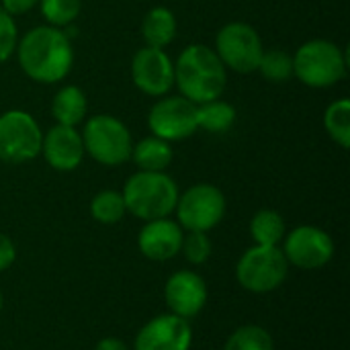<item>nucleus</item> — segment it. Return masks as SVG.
Instances as JSON below:
<instances>
[{
  "instance_id": "nucleus-1",
  "label": "nucleus",
  "mask_w": 350,
  "mask_h": 350,
  "mask_svg": "<svg viewBox=\"0 0 350 350\" xmlns=\"http://www.w3.org/2000/svg\"><path fill=\"white\" fill-rule=\"evenodd\" d=\"M23 74L39 84L62 82L74 66L72 39L64 29L39 25L18 37L14 51Z\"/></svg>"
},
{
  "instance_id": "nucleus-2",
  "label": "nucleus",
  "mask_w": 350,
  "mask_h": 350,
  "mask_svg": "<svg viewBox=\"0 0 350 350\" xmlns=\"http://www.w3.org/2000/svg\"><path fill=\"white\" fill-rule=\"evenodd\" d=\"M226 84L228 70L209 45L191 43L174 59V86L195 105L219 98Z\"/></svg>"
},
{
  "instance_id": "nucleus-3",
  "label": "nucleus",
  "mask_w": 350,
  "mask_h": 350,
  "mask_svg": "<svg viewBox=\"0 0 350 350\" xmlns=\"http://www.w3.org/2000/svg\"><path fill=\"white\" fill-rule=\"evenodd\" d=\"M178 185L170 174L146 170L131 174L121 189L127 213L142 221L170 217L178 201Z\"/></svg>"
},
{
  "instance_id": "nucleus-4",
  "label": "nucleus",
  "mask_w": 350,
  "mask_h": 350,
  "mask_svg": "<svg viewBox=\"0 0 350 350\" xmlns=\"http://www.w3.org/2000/svg\"><path fill=\"white\" fill-rule=\"evenodd\" d=\"M347 70V51L330 39H310L293 53V76L310 88L336 86Z\"/></svg>"
},
{
  "instance_id": "nucleus-5",
  "label": "nucleus",
  "mask_w": 350,
  "mask_h": 350,
  "mask_svg": "<svg viewBox=\"0 0 350 350\" xmlns=\"http://www.w3.org/2000/svg\"><path fill=\"white\" fill-rule=\"evenodd\" d=\"M84 142V152L98 164L115 168L131 158L133 137L129 127L115 115L100 113L84 121L80 131Z\"/></svg>"
},
{
  "instance_id": "nucleus-6",
  "label": "nucleus",
  "mask_w": 350,
  "mask_h": 350,
  "mask_svg": "<svg viewBox=\"0 0 350 350\" xmlns=\"http://www.w3.org/2000/svg\"><path fill=\"white\" fill-rule=\"evenodd\" d=\"M289 275V262L281 246L254 244L242 252L236 262L238 285L254 295H267L277 291Z\"/></svg>"
},
{
  "instance_id": "nucleus-7",
  "label": "nucleus",
  "mask_w": 350,
  "mask_h": 350,
  "mask_svg": "<svg viewBox=\"0 0 350 350\" xmlns=\"http://www.w3.org/2000/svg\"><path fill=\"white\" fill-rule=\"evenodd\" d=\"M228 211L226 195L219 187L211 183H197L187 191L178 193L174 207L176 221L185 232H205L215 230Z\"/></svg>"
},
{
  "instance_id": "nucleus-8",
  "label": "nucleus",
  "mask_w": 350,
  "mask_h": 350,
  "mask_svg": "<svg viewBox=\"0 0 350 350\" xmlns=\"http://www.w3.org/2000/svg\"><path fill=\"white\" fill-rule=\"evenodd\" d=\"M43 131L37 119L23 109H10L0 115V162L27 164L41 156Z\"/></svg>"
},
{
  "instance_id": "nucleus-9",
  "label": "nucleus",
  "mask_w": 350,
  "mask_h": 350,
  "mask_svg": "<svg viewBox=\"0 0 350 350\" xmlns=\"http://www.w3.org/2000/svg\"><path fill=\"white\" fill-rule=\"evenodd\" d=\"M213 51L217 53L226 70H234L238 74H252L258 70L265 45L252 25L232 21L217 31Z\"/></svg>"
},
{
  "instance_id": "nucleus-10",
  "label": "nucleus",
  "mask_w": 350,
  "mask_h": 350,
  "mask_svg": "<svg viewBox=\"0 0 350 350\" xmlns=\"http://www.w3.org/2000/svg\"><path fill=\"white\" fill-rule=\"evenodd\" d=\"M281 250L289 267L301 271H318L332 262L336 246L326 230L304 224L285 234L281 242Z\"/></svg>"
},
{
  "instance_id": "nucleus-11",
  "label": "nucleus",
  "mask_w": 350,
  "mask_h": 350,
  "mask_svg": "<svg viewBox=\"0 0 350 350\" xmlns=\"http://www.w3.org/2000/svg\"><path fill=\"white\" fill-rule=\"evenodd\" d=\"M148 129L170 144L183 142L199 131L197 105L183 94H164L148 113Z\"/></svg>"
},
{
  "instance_id": "nucleus-12",
  "label": "nucleus",
  "mask_w": 350,
  "mask_h": 350,
  "mask_svg": "<svg viewBox=\"0 0 350 350\" xmlns=\"http://www.w3.org/2000/svg\"><path fill=\"white\" fill-rule=\"evenodd\" d=\"M131 82L139 92L154 98L170 94L174 86V59L166 49L144 45L131 57Z\"/></svg>"
},
{
  "instance_id": "nucleus-13",
  "label": "nucleus",
  "mask_w": 350,
  "mask_h": 350,
  "mask_svg": "<svg viewBox=\"0 0 350 350\" xmlns=\"http://www.w3.org/2000/svg\"><path fill=\"white\" fill-rule=\"evenodd\" d=\"M191 322L170 312L158 314L152 320H148L133 340V350H191Z\"/></svg>"
},
{
  "instance_id": "nucleus-14",
  "label": "nucleus",
  "mask_w": 350,
  "mask_h": 350,
  "mask_svg": "<svg viewBox=\"0 0 350 350\" xmlns=\"http://www.w3.org/2000/svg\"><path fill=\"white\" fill-rule=\"evenodd\" d=\"M209 289L205 279L195 271H176L164 283V304L170 314L193 320L207 306Z\"/></svg>"
},
{
  "instance_id": "nucleus-15",
  "label": "nucleus",
  "mask_w": 350,
  "mask_h": 350,
  "mask_svg": "<svg viewBox=\"0 0 350 350\" xmlns=\"http://www.w3.org/2000/svg\"><path fill=\"white\" fill-rule=\"evenodd\" d=\"M41 156L49 168L57 172H74L84 162V142L76 127L53 125L43 131Z\"/></svg>"
},
{
  "instance_id": "nucleus-16",
  "label": "nucleus",
  "mask_w": 350,
  "mask_h": 350,
  "mask_svg": "<svg viewBox=\"0 0 350 350\" xmlns=\"http://www.w3.org/2000/svg\"><path fill=\"white\" fill-rule=\"evenodd\" d=\"M185 230L172 217L144 221L137 234V248L152 262H168L180 254Z\"/></svg>"
},
{
  "instance_id": "nucleus-17",
  "label": "nucleus",
  "mask_w": 350,
  "mask_h": 350,
  "mask_svg": "<svg viewBox=\"0 0 350 350\" xmlns=\"http://www.w3.org/2000/svg\"><path fill=\"white\" fill-rule=\"evenodd\" d=\"M88 115V96L76 84L62 86L51 100V117L57 125L76 127Z\"/></svg>"
},
{
  "instance_id": "nucleus-18",
  "label": "nucleus",
  "mask_w": 350,
  "mask_h": 350,
  "mask_svg": "<svg viewBox=\"0 0 350 350\" xmlns=\"http://www.w3.org/2000/svg\"><path fill=\"white\" fill-rule=\"evenodd\" d=\"M137 170L146 172H166V168L174 160V150L172 144L166 139H160L156 135H148L133 144L131 148V158H129Z\"/></svg>"
},
{
  "instance_id": "nucleus-19",
  "label": "nucleus",
  "mask_w": 350,
  "mask_h": 350,
  "mask_svg": "<svg viewBox=\"0 0 350 350\" xmlns=\"http://www.w3.org/2000/svg\"><path fill=\"white\" fill-rule=\"evenodd\" d=\"M176 31H178V23L168 6H154L144 14L142 37L146 45L166 49L176 39Z\"/></svg>"
},
{
  "instance_id": "nucleus-20",
  "label": "nucleus",
  "mask_w": 350,
  "mask_h": 350,
  "mask_svg": "<svg viewBox=\"0 0 350 350\" xmlns=\"http://www.w3.org/2000/svg\"><path fill=\"white\" fill-rule=\"evenodd\" d=\"M250 238L254 244L260 246H281L285 234H287V224L285 217L275 211V209H258L248 226Z\"/></svg>"
},
{
  "instance_id": "nucleus-21",
  "label": "nucleus",
  "mask_w": 350,
  "mask_h": 350,
  "mask_svg": "<svg viewBox=\"0 0 350 350\" xmlns=\"http://www.w3.org/2000/svg\"><path fill=\"white\" fill-rule=\"evenodd\" d=\"M236 117V107L228 100H221V96L197 105L199 129H205L207 133H228L234 127Z\"/></svg>"
},
{
  "instance_id": "nucleus-22",
  "label": "nucleus",
  "mask_w": 350,
  "mask_h": 350,
  "mask_svg": "<svg viewBox=\"0 0 350 350\" xmlns=\"http://www.w3.org/2000/svg\"><path fill=\"white\" fill-rule=\"evenodd\" d=\"M88 209H90L92 219L100 226H117L127 215L123 195H121V191H115V189L98 191L90 199Z\"/></svg>"
},
{
  "instance_id": "nucleus-23",
  "label": "nucleus",
  "mask_w": 350,
  "mask_h": 350,
  "mask_svg": "<svg viewBox=\"0 0 350 350\" xmlns=\"http://www.w3.org/2000/svg\"><path fill=\"white\" fill-rule=\"evenodd\" d=\"M324 129L328 137L342 150L350 148V100H332L324 111Z\"/></svg>"
},
{
  "instance_id": "nucleus-24",
  "label": "nucleus",
  "mask_w": 350,
  "mask_h": 350,
  "mask_svg": "<svg viewBox=\"0 0 350 350\" xmlns=\"http://www.w3.org/2000/svg\"><path fill=\"white\" fill-rule=\"evenodd\" d=\"M224 350H275V340L267 328L244 324L228 336Z\"/></svg>"
},
{
  "instance_id": "nucleus-25",
  "label": "nucleus",
  "mask_w": 350,
  "mask_h": 350,
  "mask_svg": "<svg viewBox=\"0 0 350 350\" xmlns=\"http://www.w3.org/2000/svg\"><path fill=\"white\" fill-rule=\"evenodd\" d=\"M256 72L273 84H283L293 78V55L279 47L265 49Z\"/></svg>"
},
{
  "instance_id": "nucleus-26",
  "label": "nucleus",
  "mask_w": 350,
  "mask_h": 350,
  "mask_svg": "<svg viewBox=\"0 0 350 350\" xmlns=\"http://www.w3.org/2000/svg\"><path fill=\"white\" fill-rule=\"evenodd\" d=\"M37 6L41 10V16L45 18V25L66 29L78 18L82 10V0H39Z\"/></svg>"
},
{
  "instance_id": "nucleus-27",
  "label": "nucleus",
  "mask_w": 350,
  "mask_h": 350,
  "mask_svg": "<svg viewBox=\"0 0 350 350\" xmlns=\"http://www.w3.org/2000/svg\"><path fill=\"white\" fill-rule=\"evenodd\" d=\"M180 254L193 267L205 265L213 254V242H211L209 234H205V232H185Z\"/></svg>"
},
{
  "instance_id": "nucleus-28",
  "label": "nucleus",
  "mask_w": 350,
  "mask_h": 350,
  "mask_svg": "<svg viewBox=\"0 0 350 350\" xmlns=\"http://www.w3.org/2000/svg\"><path fill=\"white\" fill-rule=\"evenodd\" d=\"M18 43V27L14 16H10L2 6H0V64L8 62Z\"/></svg>"
},
{
  "instance_id": "nucleus-29",
  "label": "nucleus",
  "mask_w": 350,
  "mask_h": 350,
  "mask_svg": "<svg viewBox=\"0 0 350 350\" xmlns=\"http://www.w3.org/2000/svg\"><path fill=\"white\" fill-rule=\"evenodd\" d=\"M14 262H16V246L8 234L0 232V273L8 271Z\"/></svg>"
},
{
  "instance_id": "nucleus-30",
  "label": "nucleus",
  "mask_w": 350,
  "mask_h": 350,
  "mask_svg": "<svg viewBox=\"0 0 350 350\" xmlns=\"http://www.w3.org/2000/svg\"><path fill=\"white\" fill-rule=\"evenodd\" d=\"M39 4V0H0V6L10 14V16H21L29 10H33Z\"/></svg>"
},
{
  "instance_id": "nucleus-31",
  "label": "nucleus",
  "mask_w": 350,
  "mask_h": 350,
  "mask_svg": "<svg viewBox=\"0 0 350 350\" xmlns=\"http://www.w3.org/2000/svg\"><path fill=\"white\" fill-rule=\"evenodd\" d=\"M92 350H129V347L121 338H117V336H105V338H100L94 345Z\"/></svg>"
},
{
  "instance_id": "nucleus-32",
  "label": "nucleus",
  "mask_w": 350,
  "mask_h": 350,
  "mask_svg": "<svg viewBox=\"0 0 350 350\" xmlns=\"http://www.w3.org/2000/svg\"><path fill=\"white\" fill-rule=\"evenodd\" d=\"M2 310H4V293L0 289V314H2Z\"/></svg>"
}]
</instances>
